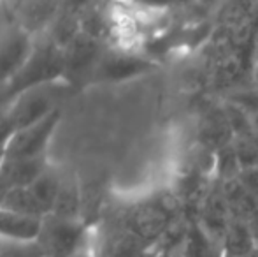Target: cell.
Returning <instances> with one entry per match:
<instances>
[{
	"label": "cell",
	"mask_w": 258,
	"mask_h": 257,
	"mask_svg": "<svg viewBox=\"0 0 258 257\" xmlns=\"http://www.w3.org/2000/svg\"><path fill=\"white\" fill-rule=\"evenodd\" d=\"M150 67L146 60L139 57L126 55V53H111L100 59L95 72L97 78L104 81H123V79L134 78Z\"/></svg>",
	"instance_id": "9c48e42d"
},
{
	"label": "cell",
	"mask_w": 258,
	"mask_h": 257,
	"mask_svg": "<svg viewBox=\"0 0 258 257\" xmlns=\"http://www.w3.org/2000/svg\"><path fill=\"white\" fill-rule=\"evenodd\" d=\"M237 180L241 182V185L248 190L249 194L258 197V166L256 168H246L241 169Z\"/></svg>",
	"instance_id": "7402d4cb"
},
{
	"label": "cell",
	"mask_w": 258,
	"mask_h": 257,
	"mask_svg": "<svg viewBox=\"0 0 258 257\" xmlns=\"http://www.w3.org/2000/svg\"><path fill=\"white\" fill-rule=\"evenodd\" d=\"M220 257H221V255H220Z\"/></svg>",
	"instance_id": "f1b7e54d"
},
{
	"label": "cell",
	"mask_w": 258,
	"mask_h": 257,
	"mask_svg": "<svg viewBox=\"0 0 258 257\" xmlns=\"http://www.w3.org/2000/svg\"><path fill=\"white\" fill-rule=\"evenodd\" d=\"M228 102L234 104L239 110H242L244 113H248L249 117H253V115L258 113V86L256 88L234 92L228 97Z\"/></svg>",
	"instance_id": "44dd1931"
},
{
	"label": "cell",
	"mask_w": 258,
	"mask_h": 257,
	"mask_svg": "<svg viewBox=\"0 0 258 257\" xmlns=\"http://www.w3.org/2000/svg\"><path fill=\"white\" fill-rule=\"evenodd\" d=\"M63 49L58 48L53 41L44 42L41 46H34V49H32L27 62L23 64V67L2 88L0 102L9 104L14 97L21 95L27 90L63 81Z\"/></svg>",
	"instance_id": "7a4b0ae2"
},
{
	"label": "cell",
	"mask_w": 258,
	"mask_h": 257,
	"mask_svg": "<svg viewBox=\"0 0 258 257\" xmlns=\"http://www.w3.org/2000/svg\"><path fill=\"white\" fill-rule=\"evenodd\" d=\"M248 257H258V245H256L255 248H253V250H251V254H249Z\"/></svg>",
	"instance_id": "4316f807"
},
{
	"label": "cell",
	"mask_w": 258,
	"mask_h": 257,
	"mask_svg": "<svg viewBox=\"0 0 258 257\" xmlns=\"http://www.w3.org/2000/svg\"><path fill=\"white\" fill-rule=\"evenodd\" d=\"M51 215L61 219L83 220V190L81 182L74 175H61L60 190L53 204Z\"/></svg>",
	"instance_id": "7c38bea8"
},
{
	"label": "cell",
	"mask_w": 258,
	"mask_h": 257,
	"mask_svg": "<svg viewBox=\"0 0 258 257\" xmlns=\"http://www.w3.org/2000/svg\"><path fill=\"white\" fill-rule=\"evenodd\" d=\"M42 219L0 208V241H34L39 238Z\"/></svg>",
	"instance_id": "8fae6325"
},
{
	"label": "cell",
	"mask_w": 258,
	"mask_h": 257,
	"mask_svg": "<svg viewBox=\"0 0 258 257\" xmlns=\"http://www.w3.org/2000/svg\"><path fill=\"white\" fill-rule=\"evenodd\" d=\"M255 79H256V86H258V60H256V67H255Z\"/></svg>",
	"instance_id": "83f0119b"
},
{
	"label": "cell",
	"mask_w": 258,
	"mask_h": 257,
	"mask_svg": "<svg viewBox=\"0 0 258 257\" xmlns=\"http://www.w3.org/2000/svg\"><path fill=\"white\" fill-rule=\"evenodd\" d=\"M134 2L143 7H148V9H165L174 0H134Z\"/></svg>",
	"instance_id": "603a6c76"
},
{
	"label": "cell",
	"mask_w": 258,
	"mask_h": 257,
	"mask_svg": "<svg viewBox=\"0 0 258 257\" xmlns=\"http://www.w3.org/2000/svg\"><path fill=\"white\" fill-rule=\"evenodd\" d=\"M0 257H48V254L37 240L0 241Z\"/></svg>",
	"instance_id": "d6986e66"
},
{
	"label": "cell",
	"mask_w": 258,
	"mask_h": 257,
	"mask_svg": "<svg viewBox=\"0 0 258 257\" xmlns=\"http://www.w3.org/2000/svg\"><path fill=\"white\" fill-rule=\"evenodd\" d=\"M90 233L92 227L85 220L61 219L49 213L42 219L37 241L48 257H72L90 243Z\"/></svg>",
	"instance_id": "3957f363"
},
{
	"label": "cell",
	"mask_w": 258,
	"mask_h": 257,
	"mask_svg": "<svg viewBox=\"0 0 258 257\" xmlns=\"http://www.w3.org/2000/svg\"><path fill=\"white\" fill-rule=\"evenodd\" d=\"M230 137H234V132H232L230 124L227 120L225 110L209 115L201 127V139L204 141L207 148L214 150V153L221 148L232 144Z\"/></svg>",
	"instance_id": "5bb4252c"
},
{
	"label": "cell",
	"mask_w": 258,
	"mask_h": 257,
	"mask_svg": "<svg viewBox=\"0 0 258 257\" xmlns=\"http://www.w3.org/2000/svg\"><path fill=\"white\" fill-rule=\"evenodd\" d=\"M256 238L248 222L232 220L220 245L221 257H248L256 247Z\"/></svg>",
	"instance_id": "4fadbf2b"
},
{
	"label": "cell",
	"mask_w": 258,
	"mask_h": 257,
	"mask_svg": "<svg viewBox=\"0 0 258 257\" xmlns=\"http://www.w3.org/2000/svg\"><path fill=\"white\" fill-rule=\"evenodd\" d=\"M183 215V206L176 194H162L134 202L118 215L121 226L139 238L148 247L170 229L176 220Z\"/></svg>",
	"instance_id": "6da1fadb"
},
{
	"label": "cell",
	"mask_w": 258,
	"mask_h": 257,
	"mask_svg": "<svg viewBox=\"0 0 258 257\" xmlns=\"http://www.w3.org/2000/svg\"><path fill=\"white\" fill-rule=\"evenodd\" d=\"M34 46L28 41V34H14L0 46V85L6 86L13 76L23 67Z\"/></svg>",
	"instance_id": "30bf717a"
},
{
	"label": "cell",
	"mask_w": 258,
	"mask_h": 257,
	"mask_svg": "<svg viewBox=\"0 0 258 257\" xmlns=\"http://www.w3.org/2000/svg\"><path fill=\"white\" fill-rule=\"evenodd\" d=\"M60 122V110L53 111L49 117L30 127L20 129L11 136L6 144V157L4 159H39L46 157L49 141Z\"/></svg>",
	"instance_id": "5b68a950"
},
{
	"label": "cell",
	"mask_w": 258,
	"mask_h": 257,
	"mask_svg": "<svg viewBox=\"0 0 258 257\" xmlns=\"http://www.w3.org/2000/svg\"><path fill=\"white\" fill-rule=\"evenodd\" d=\"M235 153H237L239 164L241 169L246 168H256L258 166V143L256 137H244V139H237V143L234 144Z\"/></svg>",
	"instance_id": "ffe728a7"
},
{
	"label": "cell",
	"mask_w": 258,
	"mask_h": 257,
	"mask_svg": "<svg viewBox=\"0 0 258 257\" xmlns=\"http://www.w3.org/2000/svg\"><path fill=\"white\" fill-rule=\"evenodd\" d=\"M183 257H220V247L202 231L197 222L190 224L186 238L181 247Z\"/></svg>",
	"instance_id": "2e32d148"
},
{
	"label": "cell",
	"mask_w": 258,
	"mask_h": 257,
	"mask_svg": "<svg viewBox=\"0 0 258 257\" xmlns=\"http://www.w3.org/2000/svg\"><path fill=\"white\" fill-rule=\"evenodd\" d=\"M0 208L11 210V212L21 213V215H27V217H35V219H44L48 215L46 210L42 208L41 202L37 201V197L32 194V190L28 187L11 189Z\"/></svg>",
	"instance_id": "9a60e30c"
},
{
	"label": "cell",
	"mask_w": 258,
	"mask_h": 257,
	"mask_svg": "<svg viewBox=\"0 0 258 257\" xmlns=\"http://www.w3.org/2000/svg\"><path fill=\"white\" fill-rule=\"evenodd\" d=\"M63 85V81L42 85L37 86V88L27 90L21 95L14 97L6 108L14 130L30 127V125L49 117L53 111H56V100L60 97Z\"/></svg>",
	"instance_id": "277c9868"
},
{
	"label": "cell",
	"mask_w": 258,
	"mask_h": 257,
	"mask_svg": "<svg viewBox=\"0 0 258 257\" xmlns=\"http://www.w3.org/2000/svg\"><path fill=\"white\" fill-rule=\"evenodd\" d=\"M251 125H253V130H255V134H258V113L251 117Z\"/></svg>",
	"instance_id": "484cf974"
},
{
	"label": "cell",
	"mask_w": 258,
	"mask_h": 257,
	"mask_svg": "<svg viewBox=\"0 0 258 257\" xmlns=\"http://www.w3.org/2000/svg\"><path fill=\"white\" fill-rule=\"evenodd\" d=\"M72 257H95V254H93V250L90 248V243H88L83 250H79L78 254H74Z\"/></svg>",
	"instance_id": "cb8c5ba5"
},
{
	"label": "cell",
	"mask_w": 258,
	"mask_h": 257,
	"mask_svg": "<svg viewBox=\"0 0 258 257\" xmlns=\"http://www.w3.org/2000/svg\"><path fill=\"white\" fill-rule=\"evenodd\" d=\"M232 220L234 219H232L230 208H228V202L221 194L220 187L216 190H209V194L202 201L201 210H199L197 224L218 247L221 245V240H223Z\"/></svg>",
	"instance_id": "52a82bcc"
},
{
	"label": "cell",
	"mask_w": 258,
	"mask_h": 257,
	"mask_svg": "<svg viewBox=\"0 0 258 257\" xmlns=\"http://www.w3.org/2000/svg\"><path fill=\"white\" fill-rule=\"evenodd\" d=\"M100 46L99 41L86 34H79L67 48L63 49L65 71L63 83H74L76 79L83 78L86 72H93L100 62Z\"/></svg>",
	"instance_id": "8992f818"
},
{
	"label": "cell",
	"mask_w": 258,
	"mask_h": 257,
	"mask_svg": "<svg viewBox=\"0 0 258 257\" xmlns=\"http://www.w3.org/2000/svg\"><path fill=\"white\" fill-rule=\"evenodd\" d=\"M9 187L6 185V183L0 180V206H2V202H4V199H6V195H7V192H9Z\"/></svg>",
	"instance_id": "d4e9b609"
},
{
	"label": "cell",
	"mask_w": 258,
	"mask_h": 257,
	"mask_svg": "<svg viewBox=\"0 0 258 257\" xmlns=\"http://www.w3.org/2000/svg\"><path fill=\"white\" fill-rule=\"evenodd\" d=\"M213 168H214V175L220 180V183L237 178L239 173H241V164H239L234 144H228V146L221 148V150H218L214 153Z\"/></svg>",
	"instance_id": "ac0fdd59"
},
{
	"label": "cell",
	"mask_w": 258,
	"mask_h": 257,
	"mask_svg": "<svg viewBox=\"0 0 258 257\" xmlns=\"http://www.w3.org/2000/svg\"><path fill=\"white\" fill-rule=\"evenodd\" d=\"M49 168L48 159H4L0 168V180L9 189L30 187L46 169Z\"/></svg>",
	"instance_id": "ba28073f"
},
{
	"label": "cell",
	"mask_w": 258,
	"mask_h": 257,
	"mask_svg": "<svg viewBox=\"0 0 258 257\" xmlns=\"http://www.w3.org/2000/svg\"><path fill=\"white\" fill-rule=\"evenodd\" d=\"M61 175L58 169H54L49 166L34 183H32L28 189L32 190V194L37 197V201L41 202V206L46 210V213H51L53 204L56 201L58 190H60V183H61Z\"/></svg>",
	"instance_id": "e0dca14e"
}]
</instances>
